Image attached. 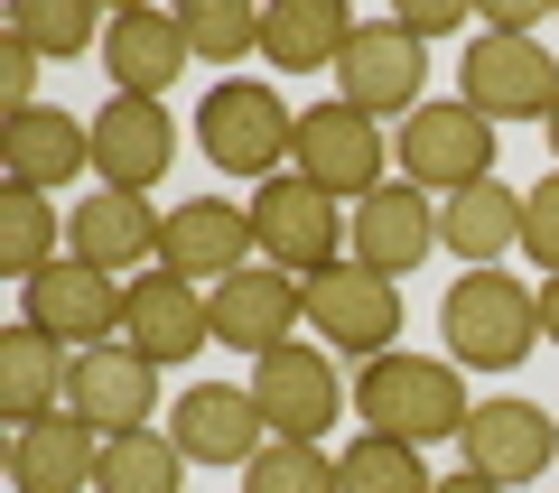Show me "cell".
<instances>
[{"instance_id": "24", "label": "cell", "mask_w": 559, "mask_h": 493, "mask_svg": "<svg viewBox=\"0 0 559 493\" xmlns=\"http://www.w3.org/2000/svg\"><path fill=\"white\" fill-rule=\"evenodd\" d=\"M355 28L364 20L345 0H280V10H261V57H271V75H336Z\"/></svg>"}, {"instance_id": "20", "label": "cell", "mask_w": 559, "mask_h": 493, "mask_svg": "<svg viewBox=\"0 0 559 493\" xmlns=\"http://www.w3.org/2000/svg\"><path fill=\"white\" fill-rule=\"evenodd\" d=\"M66 252L94 261V270H159V215H150V196H121V187H94V196H75V215H66Z\"/></svg>"}, {"instance_id": "7", "label": "cell", "mask_w": 559, "mask_h": 493, "mask_svg": "<svg viewBox=\"0 0 559 493\" xmlns=\"http://www.w3.org/2000/svg\"><path fill=\"white\" fill-rule=\"evenodd\" d=\"M392 158H401V187H419V196L485 187L495 178V121H485L476 103H419V112L401 121Z\"/></svg>"}, {"instance_id": "29", "label": "cell", "mask_w": 559, "mask_h": 493, "mask_svg": "<svg viewBox=\"0 0 559 493\" xmlns=\"http://www.w3.org/2000/svg\"><path fill=\"white\" fill-rule=\"evenodd\" d=\"M336 493H439V474L419 466V447L401 437H364L336 456Z\"/></svg>"}, {"instance_id": "13", "label": "cell", "mask_w": 559, "mask_h": 493, "mask_svg": "<svg viewBox=\"0 0 559 493\" xmlns=\"http://www.w3.org/2000/svg\"><path fill=\"white\" fill-rule=\"evenodd\" d=\"M457 447H466V466L485 474V484H532V474H550V456H559V419L540 410V400H476L466 410V429H457Z\"/></svg>"}, {"instance_id": "35", "label": "cell", "mask_w": 559, "mask_h": 493, "mask_svg": "<svg viewBox=\"0 0 559 493\" xmlns=\"http://www.w3.org/2000/svg\"><path fill=\"white\" fill-rule=\"evenodd\" d=\"M392 20L429 47V38H457V28H466V0H411V10H392Z\"/></svg>"}, {"instance_id": "39", "label": "cell", "mask_w": 559, "mask_h": 493, "mask_svg": "<svg viewBox=\"0 0 559 493\" xmlns=\"http://www.w3.org/2000/svg\"><path fill=\"white\" fill-rule=\"evenodd\" d=\"M540 131H550V158H559V103H550V121H540Z\"/></svg>"}, {"instance_id": "26", "label": "cell", "mask_w": 559, "mask_h": 493, "mask_svg": "<svg viewBox=\"0 0 559 493\" xmlns=\"http://www.w3.org/2000/svg\"><path fill=\"white\" fill-rule=\"evenodd\" d=\"M439 242H448V252H466L476 270H495V261L522 242V196H513L503 178H485V187H457V196H439Z\"/></svg>"}, {"instance_id": "22", "label": "cell", "mask_w": 559, "mask_h": 493, "mask_svg": "<svg viewBox=\"0 0 559 493\" xmlns=\"http://www.w3.org/2000/svg\"><path fill=\"white\" fill-rule=\"evenodd\" d=\"M0 158H10V187H38V196H57L75 168H94V121L57 112V103H38V112H10V121H0Z\"/></svg>"}, {"instance_id": "19", "label": "cell", "mask_w": 559, "mask_h": 493, "mask_svg": "<svg viewBox=\"0 0 559 493\" xmlns=\"http://www.w3.org/2000/svg\"><path fill=\"white\" fill-rule=\"evenodd\" d=\"M439 252V196H419V187H373V196L355 205V252L345 261H364L373 279H401V270H419V261Z\"/></svg>"}, {"instance_id": "28", "label": "cell", "mask_w": 559, "mask_h": 493, "mask_svg": "<svg viewBox=\"0 0 559 493\" xmlns=\"http://www.w3.org/2000/svg\"><path fill=\"white\" fill-rule=\"evenodd\" d=\"M47 261H66V215L38 196V187H10V196H0V270L38 279Z\"/></svg>"}, {"instance_id": "38", "label": "cell", "mask_w": 559, "mask_h": 493, "mask_svg": "<svg viewBox=\"0 0 559 493\" xmlns=\"http://www.w3.org/2000/svg\"><path fill=\"white\" fill-rule=\"evenodd\" d=\"M439 493H503V484H485L476 466H457V474H439Z\"/></svg>"}, {"instance_id": "1", "label": "cell", "mask_w": 559, "mask_h": 493, "mask_svg": "<svg viewBox=\"0 0 559 493\" xmlns=\"http://www.w3.org/2000/svg\"><path fill=\"white\" fill-rule=\"evenodd\" d=\"M466 373H448V354H382L355 373V419L364 437H401V447H439L466 429Z\"/></svg>"}, {"instance_id": "23", "label": "cell", "mask_w": 559, "mask_h": 493, "mask_svg": "<svg viewBox=\"0 0 559 493\" xmlns=\"http://www.w3.org/2000/svg\"><path fill=\"white\" fill-rule=\"evenodd\" d=\"M187 65H197V57H187L178 10H121V20L103 28V75H112V94H150V103H159Z\"/></svg>"}, {"instance_id": "25", "label": "cell", "mask_w": 559, "mask_h": 493, "mask_svg": "<svg viewBox=\"0 0 559 493\" xmlns=\"http://www.w3.org/2000/svg\"><path fill=\"white\" fill-rule=\"evenodd\" d=\"M66 382H75V354L57 336H38V326H10L0 336V410H10V429L66 410Z\"/></svg>"}, {"instance_id": "30", "label": "cell", "mask_w": 559, "mask_h": 493, "mask_svg": "<svg viewBox=\"0 0 559 493\" xmlns=\"http://www.w3.org/2000/svg\"><path fill=\"white\" fill-rule=\"evenodd\" d=\"M178 28H187V57L197 65H234L261 47V10H242V0H187Z\"/></svg>"}, {"instance_id": "10", "label": "cell", "mask_w": 559, "mask_h": 493, "mask_svg": "<svg viewBox=\"0 0 559 493\" xmlns=\"http://www.w3.org/2000/svg\"><path fill=\"white\" fill-rule=\"evenodd\" d=\"M419 84H429V57H419V38L401 20H364L355 47L336 57V103H355V112H373V121H411L419 103H429Z\"/></svg>"}, {"instance_id": "16", "label": "cell", "mask_w": 559, "mask_h": 493, "mask_svg": "<svg viewBox=\"0 0 559 493\" xmlns=\"http://www.w3.org/2000/svg\"><path fill=\"white\" fill-rule=\"evenodd\" d=\"M299 316H308V279L271 270V261H252V270H234L215 289V345H234V354H280V345L299 336Z\"/></svg>"}, {"instance_id": "9", "label": "cell", "mask_w": 559, "mask_h": 493, "mask_svg": "<svg viewBox=\"0 0 559 493\" xmlns=\"http://www.w3.org/2000/svg\"><path fill=\"white\" fill-rule=\"evenodd\" d=\"M308 326H318L326 354L382 363V354H401V289L373 279L364 261H336V270L308 279Z\"/></svg>"}, {"instance_id": "34", "label": "cell", "mask_w": 559, "mask_h": 493, "mask_svg": "<svg viewBox=\"0 0 559 493\" xmlns=\"http://www.w3.org/2000/svg\"><path fill=\"white\" fill-rule=\"evenodd\" d=\"M10 112H38V47L28 38H0V121Z\"/></svg>"}, {"instance_id": "37", "label": "cell", "mask_w": 559, "mask_h": 493, "mask_svg": "<svg viewBox=\"0 0 559 493\" xmlns=\"http://www.w3.org/2000/svg\"><path fill=\"white\" fill-rule=\"evenodd\" d=\"M540 345H559V279H540Z\"/></svg>"}, {"instance_id": "32", "label": "cell", "mask_w": 559, "mask_h": 493, "mask_svg": "<svg viewBox=\"0 0 559 493\" xmlns=\"http://www.w3.org/2000/svg\"><path fill=\"white\" fill-rule=\"evenodd\" d=\"M242 493H336V456H318V447H261L252 466H242Z\"/></svg>"}, {"instance_id": "8", "label": "cell", "mask_w": 559, "mask_h": 493, "mask_svg": "<svg viewBox=\"0 0 559 493\" xmlns=\"http://www.w3.org/2000/svg\"><path fill=\"white\" fill-rule=\"evenodd\" d=\"M289 168H299L308 187H326L336 205H364L373 187H392L382 178V168H392V140H382V121L355 112V103H318V112H299Z\"/></svg>"}, {"instance_id": "14", "label": "cell", "mask_w": 559, "mask_h": 493, "mask_svg": "<svg viewBox=\"0 0 559 493\" xmlns=\"http://www.w3.org/2000/svg\"><path fill=\"white\" fill-rule=\"evenodd\" d=\"M121 345H140L159 373H178V363H197L205 345H215V298H205L197 279H178V270H140Z\"/></svg>"}, {"instance_id": "36", "label": "cell", "mask_w": 559, "mask_h": 493, "mask_svg": "<svg viewBox=\"0 0 559 493\" xmlns=\"http://www.w3.org/2000/svg\"><path fill=\"white\" fill-rule=\"evenodd\" d=\"M485 28H503V38H532V28H540V0H495V10H485Z\"/></svg>"}, {"instance_id": "3", "label": "cell", "mask_w": 559, "mask_h": 493, "mask_svg": "<svg viewBox=\"0 0 559 493\" xmlns=\"http://www.w3.org/2000/svg\"><path fill=\"white\" fill-rule=\"evenodd\" d=\"M252 242L271 270L289 279H318L355 252V205H336L326 187H308L299 168H280L271 187H252Z\"/></svg>"}, {"instance_id": "27", "label": "cell", "mask_w": 559, "mask_h": 493, "mask_svg": "<svg viewBox=\"0 0 559 493\" xmlns=\"http://www.w3.org/2000/svg\"><path fill=\"white\" fill-rule=\"evenodd\" d=\"M94 493H187V447H178L168 429H131V437H103Z\"/></svg>"}, {"instance_id": "4", "label": "cell", "mask_w": 559, "mask_h": 493, "mask_svg": "<svg viewBox=\"0 0 559 493\" xmlns=\"http://www.w3.org/2000/svg\"><path fill=\"white\" fill-rule=\"evenodd\" d=\"M197 140H205V158H215L224 178H261V187H271L280 168H289V149H299V112L280 103V84L234 75V84H215V94H205Z\"/></svg>"}, {"instance_id": "2", "label": "cell", "mask_w": 559, "mask_h": 493, "mask_svg": "<svg viewBox=\"0 0 559 493\" xmlns=\"http://www.w3.org/2000/svg\"><path fill=\"white\" fill-rule=\"evenodd\" d=\"M439 336L448 363H466V373H513L540 345V289H522L513 270H466L439 298Z\"/></svg>"}, {"instance_id": "12", "label": "cell", "mask_w": 559, "mask_h": 493, "mask_svg": "<svg viewBox=\"0 0 559 493\" xmlns=\"http://www.w3.org/2000/svg\"><path fill=\"white\" fill-rule=\"evenodd\" d=\"M261 242H252V205H224V196H187L178 215H159V270L197 279V289H224L234 270H252Z\"/></svg>"}, {"instance_id": "31", "label": "cell", "mask_w": 559, "mask_h": 493, "mask_svg": "<svg viewBox=\"0 0 559 493\" xmlns=\"http://www.w3.org/2000/svg\"><path fill=\"white\" fill-rule=\"evenodd\" d=\"M103 28L112 20H94L84 0H20V10H10V38H28L38 57H84Z\"/></svg>"}, {"instance_id": "11", "label": "cell", "mask_w": 559, "mask_h": 493, "mask_svg": "<svg viewBox=\"0 0 559 493\" xmlns=\"http://www.w3.org/2000/svg\"><path fill=\"white\" fill-rule=\"evenodd\" d=\"M457 103H476L485 121H550V103H559V65H550V47L485 28V38L466 47V84H457Z\"/></svg>"}, {"instance_id": "33", "label": "cell", "mask_w": 559, "mask_h": 493, "mask_svg": "<svg viewBox=\"0 0 559 493\" xmlns=\"http://www.w3.org/2000/svg\"><path fill=\"white\" fill-rule=\"evenodd\" d=\"M522 252L540 261V279H559V168L522 196Z\"/></svg>"}, {"instance_id": "15", "label": "cell", "mask_w": 559, "mask_h": 493, "mask_svg": "<svg viewBox=\"0 0 559 493\" xmlns=\"http://www.w3.org/2000/svg\"><path fill=\"white\" fill-rule=\"evenodd\" d=\"M168 158H178V121H168V103L112 94V103L94 112V178H103V187L150 196V187L168 178Z\"/></svg>"}, {"instance_id": "18", "label": "cell", "mask_w": 559, "mask_h": 493, "mask_svg": "<svg viewBox=\"0 0 559 493\" xmlns=\"http://www.w3.org/2000/svg\"><path fill=\"white\" fill-rule=\"evenodd\" d=\"M168 437L187 447V466H252V456L271 447L261 400L242 392V382H197V392L168 410Z\"/></svg>"}, {"instance_id": "6", "label": "cell", "mask_w": 559, "mask_h": 493, "mask_svg": "<svg viewBox=\"0 0 559 493\" xmlns=\"http://www.w3.org/2000/svg\"><path fill=\"white\" fill-rule=\"evenodd\" d=\"M242 392L261 400V429H271L280 447H318V437L345 419L355 382L336 373V354H326V345H299V336H289L280 354L252 363V382H242Z\"/></svg>"}, {"instance_id": "21", "label": "cell", "mask_w": 559, "mask_h": 493, "mask_svg": "<svg viewBox=\"0 0 559 493\" xmlns=\"http://www.w3.org/2000/svg\"><path fill=\"white\" fill-rule=\"evenodd\" d=\"M94 466H103V437L75 410L10 429V493H94Z\"/></svg>"}, {"instance_id": "17", "label": "cell", "mask_w": 559, "mask_h": 493, "mask_svg": "<svg viewBox=\"0 0 559 493\" xmlns=\"http://www.w3.org/2000/svg\"><path fill=\"white\" fill-rule=\"evenodd\" d=\"M150 400H159V363L140 354V345H94V354H75L66 410H75L94 437H131V429H150Z\"/></svg>"}, {"instance_id": "5", "label": "cell", "mask_w": 559, "mask_h": 493, "mask_svg": "<svg viewBox=\"0 0 559 493\" xmlns=\"http://www.w3.org/2000/svg\"><path fill=\"white\" fill-rule=\"evenodd\" d=\"M20 326H38V336H57L66 354H94V345H121V326H131V279L94 270V261H47L38 279H20Z\"/></svg>"}]
</instances>
